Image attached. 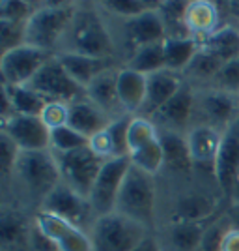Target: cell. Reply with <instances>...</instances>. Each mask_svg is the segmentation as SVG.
Wrapping results in <instances>:
<instances>
[{
    "label": "cell",
    "instance_id": "obj_45",
    "mask_svg": "<svg viewBox=\"0 0 239 251\" xmlns=\"http://www.w3.org/2000/svg\"><path fill=\"white\" fill-rule=\"evenodd\" d=\"M133 251H163V248H161V244H159V240H157L155 236L148 234Z\"/></svg>",
    "mask_w": 239,
    "mask_h": 251
},
{
    "label": "cell",
    "instance_id": "obj_37",
    "mask_svg": "<svg viewBox=\"0 0 239 251\" xmlns=\"http://www.w3.org/2000/svg\"><path fill=\"white\" fill-rule=\"evenodd\" d=\"M135 115H122L114 118L110 124L107 126V133L110 137L114 157L129 156V126Z\"/></svg>",
    "mask_w": 239,
    "mask_h": 251
},
{
    "label": "cell",
    "instance_id": "obj_32",
    "mask_svg": "<svg viewBox=\"0 0 239 251\" xmlns=\"http://www.w3.org/2000/svg\"><path fill=\"white\" fill-rule=\"evenodd\" d=\"M215 210V202L206 195H189L179 201L174 218L176 221H208V218Z\"/></svg>",
    "mask_w": 239,
    "mask_h": 251
},
{
    "label": "cell",
    "instance_id": "obj_38",
    "mask_svg": "<svg viewBox=\"0 0 239 251\" xmlns=\"http://www.w3.org/2000/svg\"><path fill=\"white\" fill-rule=\"evenodd\" d=\"M40 8V4L22 2V0H2L0 2V19L15 23H28Z\"/></svg>",
    "mask_w": 239,
    "mask_h": 251
},
{
    "label": "cell",
    "instance_id": "obj_27",
    "mask_svg": "<svg viewBox=\"0 0 239 251\" xmlns=\"http://www.w3.org/2000/svg\"><path fill=\"white\" fill-rule=\"evenodd\" d=\"M200 43L195 38H167L165 40V60L167 70L174 74H185L193 58L196 56Z\"/></svg>",
    "mask_w": 239,
    "mask_h": 251
},
{
    "label": "cell",
    "instance_id": "obj_34",
    "mask_svg": "<svg viewBox=\"0 0 239 251\" xmlns=\"http://www.w3.org/2000/svg\"><path fill=\"white\" fill-rule=\"evenodd\" d=\"M224 66V62H220L217 56H213L211 52H208L206 49H198L196 56L193 58V62L185 70V74L195 77V79H202V81H213L215 75L220 72V68Z\"/></svg>",
    "mask_w": 239,
    "mask_h": 251
},
{
    "label": "cell",
    "instance_id": "obj_20",
    "mask_svg": "<svg viewBox=\"0 0 239 251\" xmlns=\"http://www.w3.org/2000/svg\"><path fill=\"white\" fill-rule=\"evenodd\" d=\"M86 98L101 107L107 115L118 118L127 115L122 107L120 96H118V68H110L99 77H95L92 83L86 86Z\"/></svg>",
    "mask_w": 239,
    "mask_h": 251
},
{
    "label": "cell",
    "instance_id": "obj_28",
    "mask_svg": "<svg viewBox=\"0 0 239 251\" xmlns=\"http://www.w3.org/2000/svg\"><path fill=\"white\" fill-rule=\"evenodd\" d=\"M127 68L135 70L142 75H153L163 70H167V60H165V42L144 45L140 49L131 52L129 60L125 64Z\"/></svg>",
    "mask_w": 239,
    "mask_h": 251
},
{
    "label": "cell",
    "instance_id": "obj_16",
    "mask_svg": "<svg viewBox=\"0 0 239 251\" xmlns=\"http://www.w3.org/2000/svg\"><path fill=\"white\" fill-rule=\"evenodd\" d=\"M187 145L189 152L193 157V165L195 169L202 171H215V161H217L218 148H220V139L222 131H218L215 127L208 124H195L187 133Z\"/></svg>",
    "mask_w": 239,
    "mask_h": 251
},
{
    "label": "cell",
    "instance_id": "obj_40",
    "mask_svg": "<svg viewBox=\"0 0 239 251\" xmlns=\"http://www.w3.org/2000/svg\"><path fill=\"white\" fill-rule=\"evenodd\" d=\"M0 43H2V52L24 45L26 43V23L0 19Z\"/></svg>",
    "mask_w": 239,
    "mask_h": 251
},
{
    "label": "cell",
    "instance_id": "obj_6",
    "mask_svg": "<svg viewBox=\"0 0 239 251\" xmlns=\"http://www.w3.org/2000/svg\"><path fill=\"white\" fill-rule=\"evenodd\" d=\"M54 157L58 161L64 184L88 199L105 159H101L90 147L79 148L67 154H54Z\"/></svg>",
    "mask_w": 239,
    "mask_h": 251
},
{
    "label": "cell",
    "instance_id": "obj_35",
    "mask_svg": "<svg viewBox=\"0 0 239 251\" xmlns=\"http://www.w3.org/2000/svg\"><path fill=\"white\" fill-rule=\"evenodd\" d=\"M127 137H129V154H131V152L142 148L148 143H152L153 139H157L159 129L150 118L135 115L131 120V126H129V135Z\"/></svg>",
    "mask_w": 239,
    "mask_h": 251
},
{
    "label": "cell",
    "instance_id": "obj_47",
    "mask_svg": "<svg viewBox=\"0 0 239 251\" xmlns=\"http://www.w3.org/2000/svg\"><path fill=\"white\" fill-rule=\"evenodd\" d=\"M230 197L234 199V202H236V204H239V173H238V176H236V182H234V188H232Z\"/></svg>",
    "mask_w": 239,
    "mask_h": 251
},
{
    "label": "cell",
    "instance_id": "obj_33",
    "mask_svg": "<svg viewBox=\"0 0 239 251\" xmlns=\"http://www.w3.org/2000/svg\"><path fill=\"white\" fill-rule=\"evenodd\" d=\"M90 147V139L75 131L71 126H62L51 129V152L52 154H67L79 148Z\"/></svg>",
    "mask_w": 239,
    "mask_h": 251
},
{
    "label": "cell",
    "instance_id": "obj_41",
    "mask_svg": "<svg viewBox=\"0 0 239 251\" xmlns=\"http://www.w3.org/2000/svg\"><path fill=\"white\" fill-rule=\"evenodd\" d=\"M211 88L239 96V58L226 62L211 81Z\"/></svg>",
    "mask_w": 239,
    "mask_h": 251
},
{
    "label": "cell",
    "instance_id": "obj_13",
    "mask_svg": "<svg viewBox=\"0 0 239 251\" xmlns=\"http://www.w3.org/2000/svg\"><path fill=\"white\" fill-rule=\"evenodd\" d=\"M34 227L54 242L58 251H92V240L88 230L79 229L58 216L40 210L34 220Z\"/></svg>",
    "mask_w": 239,
    "mask_h": 251
},
{
    "label": "cell",
    "instance_id": "obj_3",
    "mask_svg": "<svg viewBox=\"0 0 239 251\" xmlns=\"http://www.w3.org/2000/svg\"><path fill=\"white\" fill-rule=\"evenodd\" d=\"M116 212L150 230L155 221V180L131 165L116 202Z\"/></svg>",
    "mask_w": 239,
    "mask_h": 251
},
{
    "label": "cell",
    "instance_id": "obj_4",
    "mask_svg": "<svg viewBox=\"0 0 239 251\" xmlns=\"http://www.w3.org/2000/svg\"><path fill=\"white\" fill-rule=\"evenodd\" d=\"M13 176L19 180V184L32 199L40 201V204L58 184H62L58 161L51 150L21 152L15 163Z\"/></svg>",
    "mask_w": 239,
    "mask_h": 251
},
{
    "label": "cell",
    "instance_id": "obj_24",
    "mask_svg": "<svg viewBox=\"0 0 239 251\" xmlns=\"http://www.w3.org/2000/svg\"><path fill=\"white\" fill-rule=\"evenodd\" d=\"M159 139L165 150V167H170L177 173H187L193 165V157L189 152L187 137L177 131H167V129H159Z\"/></svg>",
    "mask_w": 239,
    "mask_h": 251
},
{
    "label": "cell",
    "instance_id": "obj_21",
    "mask_svg": "<svg viewBox=\"0 0 239 251\" xmlns=\"http://www.w3.org/2000/svg\"><path fill=\"white\" fill-rule=\"evenodd\" d=\"M56 58L65 68V72L84 88L92 83L95 77L105 74L107 70L116 68L112 58H95V56H86V54L69 51L56 52Z\"/></svg>",
    "mask_w": 239,
    "mask_h": 251
},
{
    "label": "cell",
    "instance_id": "obj_2",
    "mask_svg": "<svg viewBox=\"0 0 239 251\" xmlns=\"http://www.w3.org/2000/svg\"><path fill=\"white\" fill-rule=\"evenodd\" d=\"M65 43L67 47L64 51L79 52L95 58H112L114 52V43L101 15L94 11L92 6L83 4H79L71 28L65 36Z\"/></svg>",
    "mask_w": 239,
    "mask_h": 251
},
{
    "label": "cell",
    "instance_id": "obj_44",
    "mask_svg": "<svg viewBox=\"0 0 239 251\" xmlns=\"http://www.w3.org/2000/svg\"><path fill=\"white\" fill-rule=\"evenodd\" d=\"M218 251H239V227L224 230Z\"/></svg>",
    "mask_w": 239,
    "mask_h": 251
},
{
    "label": "cell",
    "instance_id": "obj_19",
    "mask_svg": "<svg viewBox=\"0 0 239 251\" xmlns=\"http://www.w3.org/2000/svg\"><path fill=\"white\" fill-rule=\"evenodd\" d=\"M112 120H114L112 116L107 115L101 107H97L88 98L77 100L69 105L67 126H71L75 131H79L81 135L88 137V139H92L97 133H101L103 129H107V126Z\"/></svg>",
    "mask_w": 239,
    "mask_h": 251
},
{
    "label": "cell",
    "instance_id": "obj_1",
    "mask_svg": "<svg viewBox=\"0 0 239 251\" xmlns=\"http://www.w3.org/2000/svg\"><path fill=\"white\" fill-rule=\"evenodd\" d=\"M79 4L73 2H45L26 23V43L52 52L71 28ZM54 54V52H52Z\"/></svg>",
    "mask_w": 239,
    "mask_h": 251
},
{
    "label": "cell",
    "instance_id": "obj_30",
    "mask_svg": "<svg viewBox=\"0 0 239 251\" xmlns=\"http://www.w3.org/2000/svg\"><path fill=\"white\" fill-rule=\"evenodd\" d=\"M189 2H159L157 11L163 19L167 38H191L185 25Z\"/></svg>",
    "mask_w": 239,
    "mask_h": 251
},
{
    "label": "cell",
    "instance_id": "obj_8",
    "mask_svg": "<svg viewBox=\"0 0 239 251\" xmlns=\"http://www.w3.org/2000/svg\"><path fill=\"white\" fill-rule=\"evenodd\" d=\"M52 56H54L52 52L43 51L40 47H34L28 43L2 52V58H0L2 84L26 86Z\"/></svg>",
    "mask_w": 239,
    "mask_h": 251
},
{
    "label": "cell",
    "instance_id": "obj_36",
    "mask_svg": "<svg viewBox=\"0 0 239 251\" xmlns=\"http://www.w3.org/2000/svg\"><path fill=\"white\" fill-rule=\"evenodd\" d=\"M159 2H148V0H109L103 2V10L110 11L112 15L129 21V19H135L138 15H142L146 11L157 8Z\"/></svg>",
    "mask_w": 239,
    "mask_h": 251
},
{
    "label": "cell",
    "instance_id": "obj_10",
    "mask_svg": "<svg viewBox=\"0 0 239 251\" xmlns=\"http://www.w3.org/2000/svg\"><path fill=\"white\" fill-rule=\"evenodd\" d=\"M42 212L58 216V218L73 223L75 227L88 230V232L92 229L94 221L97 220L90 201L86 199V197H83V195H79L77 191H73L64 182L58 184L45 197V201L42 202Z\"/></svg>",
    "mask_w": 239,
    "mask_h": 251
},
{
    "label": "cell",
    "instance_id": "obj_31",
    "mask_svg": "<svg viewBox=\"0 0 239 251\" xmlns=\"http://www.w3.org/2000/svg\"><path fill=\"white\" fill-rule=\"evenodd\" d=\"M131 165L136 167L138 171H142L150 176H155L161 169L165 167V150L161 145V139L157 137L152 143L144 145L142 148H138L135 152L129 154Z\"/></svg>",
    "mask_w": 239,
    "mask_h": 251
},
{
    "label": "cell",
    "instance_id": "obj_17",
    "mask_svg": "<svg viewBox=\"0 0 239 251\" xmlns=\"http://www.w3.org/2000/svg\"><path fill=\"white\" fill-rule=\"evenodd\" d=\"M124 38L125 45L131 49V52L144 47V45L165 42L167 40V30H165V25H163V19H161L157 8L146 11L135 19L125 21Z\"/></svg>",
    "mask_w": 239,
    "mask_h": 251
},
{
    "label": "cell",
    "instance_id": "obj_18",
    "mask_svg": "<svg viewBox=\"0 0 239 251\" xmlns=\"http://www.w3.org/2000/svg\"><path fill=\"white\" fill-rule=\"evenodd\" d=\"M183 84L185 83H183L181 75L168 72V70L148 75V92H146V101L140 111V116L152 118L161 107H165L179 92V88Z\"/></svg>",
    "mask_w": 239,
    "mask_h": 251
},
{
    "label": "cell",
    "instance_id": "obj_22",
    "mask_svg": "<svg viewBox=\"0 0 239 251\" xmlns=\"http://www.w3.org/2000/svg\"><path fill=\"white\" fill-rule=\"evenodd\" d=\"M185 25H187L189 36L195 38L202 45L220 26V11H218V6L215 2H208V0L189 2Z\"/></svg>",
    "mask_w": 239,
    "mask_h": 251
},
{
    "label": "cell",
    "instance_id": "obj_7",
    "mask_svg": "<svg viewBox=\"0 0 239 251\" xmlns=\"http://www.w3.org/2000/svg\"><path fill=\"white\" fill-rule=\"evenodd\" d=\"M26 86L36 90L47 101H60V103L71 105L73 101L86 98V88L81 86L65 72V68L56 58V54L43 66Z\"/></svg>",
    "mask_w": 239,
    "mask_h": 251
},
{
    "label": "cell",
    "instance_id": "obj_11",
    "mask_svg": "<svg viewBox=\"0 0 239 251\" xmlns=\"http://www.w3.org/2000/svg\"><path fill=\"white\" fill-rule=\"evenodd\" d=\"M198 113V92L191 84H183L165 107H161L150 120L157 126V129L187 133L193 127V118Z\"/></svg>",
    "mask_w": 239,
    "mask_h": 251
},
{
    "label": "cell",
    "instance_id": "obj_9",
    "mask_svg": "<svg viewBox=\"0 0 239 251\" xmlns=\"http://www.w3.org/2000/svg\"><path fill=\"white\" fill-rule=\"evenodd\" d=\"M129 169H131L129 156L112 157V159H107L103 163L94 188H92V193L88 197L97 218L116 212L118 195H120V189L124 186Z\"/></svg>",
    "mask_w": 239,
    "mask_h": 251
},
{
    "label": "cell",
    "instance_id": "obj_26",
    "mask_svg": "<svg viewBox=\"0 0 239 251\" xmlns=\"http://www.w3.org/2000/svg\"><path fill=\"white\" fill-rule=\"evenodd\" d=\"M206 221H174L168 232V240L174 251H196L208 234Z\"/></svg>",
    "mask_w": 239,
    "mask_h": 251
},
{
    "label": "cell",
    "instance_id": "obj_12",
    "mask_svg": "<svg viewBox=\"0 0 239 251\" xmlns=\"http://www.w3.org/2000/svg\"><path fill=\"white\" fill-rule=\"evenodd\" d=\"M2 133L10 137L21 152L51 150V129L40 116L13 115L2 122Z\"/></svg>",
    "mask_w": 239,
    "mask_h": 251
},
{
    "label": "cell",
    "instance_id": "obj_46",
    "mask_svg": "<svg viewBox=\"0 0 239 251\" xmlns=\"http://www.w3.org/2000/svg\"><path fill=\"white\" fill-rule=\"evenodd\" d=\"M226 8H228L230 15H232L236 21H239V2H228Z\"/></svg>",
    "mask_w": 239,
    "mask_h": 251
},
{
    "label": "cell",
    "instance_id": "obj_25",
    "mask_svg": "<svg viewBox=\"0 0 239 251\" xmlns=\"http://www.w3.org/2000/svg\"><path fill=\"white\" fill-rule=\"evenodd\" d=\"M200 47L224 64L236 60L239 58V28L234 25H220Z\"/></svg>",
    "mask_w": 239,
    "mask_h": 251
},
{
    "label": "cell",
    "instance_id": "obj_14",
    "mask_svg": "<svg viewBox=\"0 0 239 251\" xmlns=\"http://www.w3.org/2000/svg\"><path fill=\"white\" fill-rule=\"evenodd\" d=\"M198 113L208 124L218 131H226L236 120H239V96L208 88L198 94Z\"/></svg>",
    "mask_w": 239,
    "mask_h": 251
},
{
    "label": "cell",
    "instance_id": "obj_43",
    "mask_svg": "<svg viewBox=\"0 0 239 251\" xmlns=\"http://www.w3.org/2000/svg\"><path fill=\"white\" fill-rule=\"evenodd\" d=\"M67 116H69V105L60 103V101H49L40 118L47 124L49 129H56L67 124Z\"/></svg>",
    "mask_w": 239,
    "mask_h": 251
},
{
    "label": "cell",
    "instance_id": "obj_15",
    "mask_svg": "<svg viewBox=\"0 0 239 251\" xmlns=\"http://www.w3.org/2000/svg\"><path fill=\"white\" fill-rule=\"evenodd\" d=\"M239 173V120H236L228 129L222 133L220 148H218L217 161L213 176L217 180L220 189L230 195L234 182Z\"/></svg>",
    "mask_w": 239,
    "mask_h": 251
},
{
    "label": "cell",
    "instance_id": "obj_23",
    "mask_svg": "<svg viewBox=\"0 0 239 251\" xmlns=\"http://www.w3.org/2000/svg\"><path fill=\"white\" fill-rule=\"evenodd\" d=\"M148 92V77L131 68L118 70V96L127 115H140Z\"/></svg>",
    "mask_w": 239,
    "mask_h": 251
},
{
    "label": "cell",
    "instance_id": "obj_29",
    "mask_svg": "<svg viewBox=\"0 0 239 251\" xmlns=\"http://www.w3.org/2000/svg\"><path fill=\"white\" fill-rule=\"evenodd\" d=\"M4 86L10 94L13 115L42 116L45 105L49 103L36 90H32L30 86H8V84H4Z\"/></svg>",
    "mask_w": 239,
    "mask_h": 251
},
{
    "label": "cell",
    "instance_id": "obj_5",
    "mask_svg": "<svg viewBox=\"0 0 239 251\" xmlns=\"http://www.w3.org/2000/svg\"><path fill=\"white\" fill-rule=\"evenodd\" d=\"M92 251H133L150 234L140 223L118 212L99 216L90 229Z\"/></svg>",
    "mask_w": 239,
    "mask_h": 251
},
{
    "label": "cell",
    "instance_id": "obj_39",
    "mask_svg": "<svg viewBox=\"0 0 239 251\" xmlns=\"http://www.w3.org/2000/svg\"><path fill=\"white\" fill-rule=\"evenodd\" d=\"M0 232H2V242L6 246H17L24 242L28 229L24 225V221L17 216V214H11V212H4L2 216V225H0Z\"/></svg>",
    "mask_w": 239,
    "mask_h": 251
},
{
    "label": "cell",
    "instance_id": "obj_42",
    "mask_svg": "<svg viewBox=\"0 0 239 251\" xmlns=\"http://www.w3.org/2000/svg\"><path fill=\"white\" fill-rule=\"evenodd\" d=\"M19 154H21V150L17 148V145L6 133H2L0 135V171H2L4 178H10L13 175Z\"/></svg>",
    "mask_w": 239,
    "mask_h": 251
}]
</instances>
